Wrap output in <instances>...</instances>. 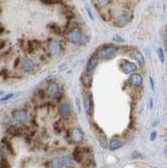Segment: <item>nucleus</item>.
<instances>
[{
  "label": "nucleus",
  "mask_w": 167,
  "mask_h": 168,
  "mask_svg": "<svg viewBox=\"0 0 167 168\" xmlns=\"http://www.w3.org/2000/svg\"><path fill=\"white\" fill-rule=\"evenodd\" d=\"M21 67L24 72H32L34 68V63L33 62V60H30V59H25V60H23L22 64H21Z\"/></svg>",
  "instance_id": "nucleus-11"
},
{
  "label": "nucleus",
  "mask_w": 167,
  "mask_h": 168,
  "mask_svg": "<svg viewBox=\"0 0 167 168\" xmlns=\"http://www.w3.org/2000/svg\"><path fill=\"white\" fill-rule=\"evenodd\" d=\"M5 41L4 40H3V41H1L0 42V49H2V48H4V46H5Z\"/></svg>",
  "instance_id": "nucleus-26"
},
{
  "label": "nucleus",
  "mask_w": 167,
  "mask_h": 168,
  "mask_svg": "<svg viewBox=\"0 0 167 168\" xmlns=\"http://www.w3.org/2000/svg\"><path fill=\"white\" fill-rule=\"evenodd\" d=\"M128 82H129V84L133 87H140L143 82V77L140 74L134 73L129 77Z\"/></svg>",
  "instance_id": "nucleus-9"
},
{
  "label": "nucleus",
  "mask_w": 167,
  "mask_h": 168,
  "mask_svg": "<svg viewBox=\"0 0 167 168\" xmlns=\"http://www.w3.org/2000/svg\"><path fill=\"white\" fill-rule=\"evenodd\" d=\"M0 168H8V164L5 161H0Z\"/></svg>",
  "instance_id": "nucleus-22"
},
{
  "label": "nucleus",
  "mask_w": 167,
  "mask_h": 168,
  "mask_svg": "<svg viewBox=\"0 0 167 168\" xmlns=\"http://www.w3.org/2000/svg\"><path fill=\"white\" fill-rule=\"evenodd\" d=\"M156 136H157V133L156 131H153L151 134H150V140L152 141H154L155 139H156Z\"/></svg>",
  "instance_id": "nucleus-21"
},
{
  "label": "nucleus",
  "mask_w": 167,
  "mask_h": 168,
  "mask_svg": "<svg viewBox=\"0 0 167 168\" xmlns=\"http://www.w3.org/2000/svg\"><path fill=\"white\" fill-rule=\"evenodd\" d=\"M123 143L121 139L119 138H114L112 139L110 143H109V149L111 150H118L123 146Z\"/></svg>",
  "instance_id": "nucleus-12"
},
{
  "label": "nucleus",
  "mask_w": 167,
  "mask_h": 168,
  "mask_svg": "<svg viewBox=\"0 0 167 168\" xmlns=\"http://www.w3.org/2000/svg\"><path fill=\"white\" fill-rule=\"evenodd\" d=\"M157 53H158V56H159L160 60H161V62L163 63V62L165 61V53H164V51H163V49H162L161 47L158 48Z\"/></svg>",
  "instance_id": "nucleus-18"
},
{
  "label": "nucleus",
  "mask_w": 167,
  "mask_h": 168,
  "mask_svg": "<svg viewBox=\"0 0 167 168\" xmlns=\"http://www.w3.org/2000/svg\"><path fill=\"white\" fill-rule=\"evenodd\" d=\"M149 81H150V84H151V87H152V89H154V80H153V78H152L151 77H149Z\"/></svg>",
  "instance_id": "nucleus-25"
},
{
  "label": "nucleus",
  "mask_w": 167,
  "mask_h": 168,
  "mask_svg": "<svg viewBox=\"0 0 167 168\" xmlns=\"http://www.w3.org/2000/svg\"><path fill=\"white\" fill-rule=\"evenodd\" d=\"M81 81L85 87H90L93 84V77L91 74H89V72L84 73L81 77Z\"/></svg>",
  "instance_id": "nucleus-15"
},
{
  "label": "nucleus",
  "mask_w": 167,
  "mask_h": 168,
  "mask_svg": "<svg viewBox=\"0 0 167 168\" xmlns=\"http://www.w3.org/2000/svg\"><path fill=\"white\" fill-rule=\"evenodd\" d=\"M72 135L73 141H76V142H80V141L83 140V137H84L83 132L79 128H75V129H72Z\"/></svg>",
  "instance_id": "nucleus-13"
},
{
  "label": "nucleus",
  "mask_w": 167,
  "mask_h": 168,
  "mask_svg": "<svg viewBox=\"0 0 167 168\" xmlns=\"http://www.w3.org/2000/svg\"><path fill=\"white\" fill-rule=\"evenodd\" d=\"M121 70L124 74H130L137 71V66L135 65V63H134V62L126 61L125 63H123L122 65Z\"/></svg>",
  "instance_id": "nucleus-5"
},
{
  "label": "nucleus",
  "mask_w": 167,
  "mask_h": 168,
  "mask_svg": "<svg viewBox=\"0 0 167 168\" xmlns=\"http://www.w3.org/2000/svg\"><path fill=\"white\" fill-rule=\"evenodd\" d=\"M59 93V86L56 83H51L47 88V94L50 97H55Z\"/></svg>",
  "instance_id": "nucleus-14"
},
{
  "label": "nucleus",
  "mask_w": 167,
  "mask_h": 168,
  "mask_svg": "<svg viewBox=\"0 0 167 168\" xmlns=\"http://www.w3.org/2000/svg\"><path fill=\"white\" fill-rule=\"evenodd\" d=\"M71 112V107L68 103H62L59 108V114L61 116H67Z\"/></svg>",
  "instance_id": "nucleus-17"
},
{
  "label": "nucleus",
  "mask_w": 167,
  "mask_h": 168,
  "mask_svg": "<svg viewBox=\"0 0 167 168\" xmlns=\"http://www.w3.org/2000/svg\"><path fill=\"white\" fill-rule=\"evenodd\" d=\"M67 38L70 42L76 44V43H80L83 38V34L81 33L78 30H73L71 32H69L67 34Z\"/></svg>",
  "instance_id": "nucleus-3"
},
{
  "label": "nucleus",
  "mask_w": 167,
  "mask_h": 168,
  "mask_svg": "<svg viewBox=\"0 0 167 168\" xmlns=\"http://www.w3.org/2000/svg\"><path fill=\"white\" fill-rule=\"evenodd\" d=\"M138 157H140V155L139 154L138 152H133L132 153V159H136V158H138Z\"/></svg>",
  "instance_id": "nucleus-23"
},
{
  "label": "nucleus",
  "mask_w": 167,
  "mask_h": 168,
  "mask_svg": "<svg viewBox=\"0 0 167 168\" xmlns=\"http://www.w3.org/2000/svg\"><path fill=\"white\" fill-rule=\"evenodd\" d=\"M85 108L87 114H92L93 109V97L92 93H88L87 94V97L85 98Z\"/></svg>",
  "instance_id": "nucleus-7"
},
{
  "label": "nucleus",
  "mask_w": 167,
  "mask_h": 168,
  "mask_svg": "<svg viewBox=\"0 0 167 168\" xmlns=\"http://www.w3.org/2000/svg\"><path fill=\"white\" fill-rule=\"evenodd\" d=\"M60 45L58 41L53 40L49 43V51L52 55H58L60 52Z\"/></svg>",
  "instance_id": "nucleus-10"
},
{
  "label": "nucleus",
  "mask_w": 167,
  "mask_h": 168,
  "mask_svg": "<svg viewBox=\"0 0 167 168\" xmlns=\"http://www.w3.org/2000/svg\"><path fill=\"white\" fill-rule=\"evenodd\" d=\"M98 63V60L97 57H92L90 58V60H88L87 64V72H92L94 69L97 67Z\"/></svg>",
  "instance_id": "nucleus-16"
},
{
  "label": "nucleus",
  "mask_w": 167,
  "mask_h": 168,
  "mask_svg": "<svg viewBox=\"0 0 167 168\" xmlns=\"http://www.w3.org/2000/svg\"><path fill=\"white\" fill-rule=\"evenodd\" d=\"M72 163V159L70 156H63L54 159L51 162V166L53 168H62L69 166Z\"/></svg>",
  "instance_id": "nucleus-2"
},
{
  "label": "nucleus",
  "mask_w": 167,
  "mask_h": 168,
  "mask_svg": "<svg viewBox=\"0 0 167 168\" xmlns=\"http://www.w3.org/2000/svg\"><path fill=\"white\" fill-rule=\"evenodd\" d=\"M3 143H4V145L6 146L7 148H8V149L9 150H11V151L13 150V147H12V146L10 145V143H9V142H8L7 141H5V140H3Z\"/></svg>",
  "instance_id": "nucleus-20"
},
{
  "label": "nucleus",
  "mask_w": 167,
  "mask_h": 168,
  "mask_svg": "<svg viewBox=\"0 0 167 168\" xmlns=\"http://www.w3.org/2000/svg\"><path fill=\"white\" fill-rule=\"evenodd\" d=\"M13 97V93H8L5 95L4 97H3V98H0V103H4V102H6V101L9 100L10 98H12Z\"/></svg>",
  "instance_id": "nucleus-19"
},
{
  "label": "nucleus",
  "mask_w": 167,
  "mask_h": 168,
  "mask_svg": "<svg viewBox=\"0 0 167 168\" xmlns=\"http://www.w3.org/2000/svg\"><path fill=\"white\" fill-rule=\"evenodd\" d=\"M27 112L24 109H18L13 113V120L17 123H24L27 120Z\"/></svg>",
  "instance_id": "nucleus-4"
},
{
  "label": "nucleus",
  "mask_w": 167,
  "mask_h": 168,
  "mask_svg": "<svg viewBox=\"0 0 167 168\" xmlns=\"http://www.w3.org/2000/svg\"><path fill=\"white\" fill-rule=\"evenodd\" d=\"M87 13H88V14H89V16H90V18H91V20H93V16L92 11H91V9H90L89 8H87Z\"/></svg>",
  "instance_id": "nucleus-24"
},
{
  "label": "nucleus",
  "mask_w": 167,
  "mask_h": 168,
  "mask_svg": "<svg viewBox=\"0 0 167 168\" xmlns=\"http://www.w3.org/2000/svg\"><path fill=\"white\" fill-rule=\"evenodd\" d=\"M129 19V13H128V12H121L116 18V24L119 26H123L127 24Z\"/></svg>",
  "instance_id": "nucleus-6"
},
{
  "label": "nucleus",
  "mask_w": 167,
  "mask_h": 168,
  "mask_svg": "<svg viewBox=\"0 0 167 168\" xmlns=\"http://www.w3.org/2000/svg\"><path fill=\"white\" fill-rule=\"evenodd\" d=\"M4 27L0 26V34H2V33H3V32H4Z\"/></svg>",
  "instance_id": "nucleus-27"
},
{
  "label": "nucleus",
  "mask_w": 167,
  "mask_h": 168,
  "mask_svg": "<svg viewBox=\"0 0 167 168\" xmlns=\"http://www.w3.org/2000/svg\"><path fill=\"white\" fill-rule=\"evenodd\" d=\"M130 56H131L133 59L137 60L142 67H145V59L143 54L141 53L140 51H138V50L133 51L130 53Z\"/></svg>",
  "instance_id": "nucleus-8"
},
{
  "label": "nucleus",
  "mask_w": 167,
  "mask_h": 168,
  "mask_svg": "<svg viewBox=\"0 0 167 168\" xmlns=\"http://www.w3.org/2000/svg\"><path fill=\"white\" fill-rule=\"evenodd\" d=\"M1 93H3V92H2V91L0 90V94H1Z\"/></svg>",
  "instance_id": "nucleus-28"
},
{
  "label": "nucleus",
  "mask_w": 167,
  "mask_h": 168,
  "mask_svg": "<svg viewBox=\"0 0 167 168\" xmlns=\"http://www.w3.org/2000/svg\"><path fill=\"white\" fill-rule=\"evenodd\" d=\"M117 47L115 46H110L102 48L97 54L98 59H109L112 58L117 52Z\"/></svg>",
  "instance_id": "nucleus-1"
}]
</instances>
